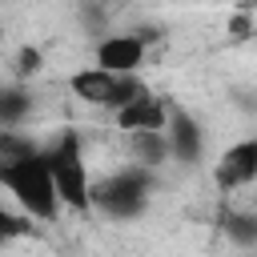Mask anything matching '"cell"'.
I'll list each match as a JSON object with an SVG mask.
<instances>
[{
    "label": "cell",
    "instance_id": "6da1fadb",
    "mask_svg": "<svg viewBox=\"0 0 257 257\" xmlns=\"http://www.w3.org/2000/svg\"><path fill=\"white\" fill-rule=\"evenodd\" d=\"M0 189H8L12 201L36 221L60 217V197H56V185H52V173L44 165L40 145H32L16 157H0Z\"/></svg>",
    "mask_w": 257,
    "mask_h": 257
},
{
    "label": "cell",
    "instance_id": "7a4b0ae2",
    "mask_svg": "<svg viewBox=\"0 0 257 257\" xmlns=\"http://www.w3.org/2000/svg\"><path fill=\"white\" fill-rule=\"evenodd\" d=\"M44 153V165L52 173V185H56V197H60V209H72V213H88L92 201H88V161H84V141L76 128H60L48 145H40Z\"/></svg>",
    "mask_w": 257,
    "mask_h": 257
},
{
    "label": "cell",
    "instance_id": "3957f363",
    "mask_svg": "<svg viewBox=\"0 0 257 257\" xmlns=\"http://www.w3.org/2000/svg\"><path fill=\"white\" fill-rule=\"evenodd\" d=\"M153 169H141V165H124L100 181L88 185V201L96 213H104L108 221H137L149 201H153Z\"/></svg>",
    "mask_w": 257,
    "mask_h": 257
},
{
    "label": "cell",
    "instance_id": "277c9868",
    "mask_svg": "<svg viewBox=\"0 0 257 257\" xmlns=\"http://www.w3.org/2000/svg\"><path fill=\"white\" fill-rule=\"evenodd\" d=\"M165 141H169V157H177L181 165H201V157H205V124L193 112H185L181 104H169Z\"/></svg>",
    "mask_w": 257,
    "mask_h": 257
},
{
    "label": "cell",
    "instance_id": "5b68a950",
    "mask_svg": "<svg viewBox=\"0 0 257 257\" xmlns=\"http://www.w3.org/2000/svg\"><path fill=\"white\" fill-rule=\"evenodd\" d=\"M213 181H217L221 193H233V189L253 185V181H257V141L245 137V141L229 145L225 157L213 165Z\"/></svg>",
    "mask_w": 257,
    "mask_h": 257
},
{
    "label": "cell",
    "instance_id": "8992f818",
    "mask_svg": "<svg viewBox=\"0 0 257 257\" xmlns=\"http://www.w3.org/2000/svg\"><path fill=\"white\" fill-rule=\"evenodd\" d=\"M145 56H149V48L133 32H108L96 40V68H104V72H116V76L137 72L145 64Z\"/></svg>",
    "mask_w": 257,
    "mask_h": 257
},
{
    "label": "cell",
    "instance_id": "52a82bcc",
    "mask_svg": "<svg viewBox=\"0 0 257 257\" xmlns=\"http://www.w3.org/2000/svg\"><path fill=\"white\" fill-rule=\"evenodd\" d=\"M112 116H116V128H124V133H137V128H165L169 100H161V96L145 92V96L128 100L124 108H116Z\"/></svg>",
    "mask_w": 257,
    "mask_h": 257
},
{
    "label": "cell",
    "instance_id": "ba28073f",
    "mask_svg": "<svg viewBox=\"0 0 257 257\" xmlns=\"http://www.w3.org/2000/svg\"><path fill=\"white\" fill-rule=\"evenodd\" d=\"M124 137H128L133 165H141V169H161V165L169 161L165 128H137V133H124Z\"/></svg>",
    "mask_w": 257,
    "mask_h": 257
},
{
    "label": "cell",
    "instance_id": "9c48e42d",
    "mask_svg": "<svg viewBox=\"0 0 257 257\" xmlns=\"http://www.w3.org/2000/svg\"><path fill=\"white\" fill-rule=\"evenodd\" d=\"M112 80H116V72H104V68L88 64V68H80V72L68 76V88H72V96H80L84 104H100V108H104Z\"/></svg>",
    "mask_w": 257,
    "mask_h": 257
},
{
    "label": "cell",
    "instance_id": "30bf717a",
    "mask_svg": "<svg viewBox=\"0 0 257 257\" xmlns=\"http://www.w3.org/2000/svg\"><path fill=\"white\" fill-rule=\"evenodd\" d=\"M32 92L24 88V84H8V88H0V128H16V124H24L28 120V112H32Z\"/></svg>",
    "mask_w": 257,
    "mask_h": 257
},
{
    "label": "cell",
    "instance_id": "8fae6325",
    "mask_svg": "<svg viewBox=\"0 0 257 257\" xmlns=\"http://www.w3.org/2000/svg\"><path fill=\"white\" fill-rule=\"evenodd\" d=\"M221 229H225V237H229L237 249H253V245H257V217H253V213H225Z\"/></svg>",
    "mask_w": 257,
    "mask_h": 257
},
{
    "label": "cell",
    "instance_id": "7c38bea8",
    "mask_svg": "<svg viewBox=\"0 0 257 257\" xmlns=\"http://www.w3.org/2000/svg\"><path fill=\"white\" fill-rule=\"evenodd\" d=\"M40 68H44V52H40L36 44H24V48L16 52V76L28 80V76H36Z\"/></svg>",
    "mask_w": 257,
    "mask_h": 257
},
{
    "label": "cell",
    "instance_id": "4fadbf2b",
    "mask_svg": "<svg viewBox=\"0 0 257 257\" xmlns=\"http://www.w3.org/2000/svg\"><path fill=\"white\" fill-rule=\"evenodd\" d=\"M76 8H80V20H84L88 32H104V8H100V0H76Z\"/></svg>",
    "mask_w": 257,
    "mask_h": 257
},
{
    "label": "cell",
    "instance_id": "5bb4252c",
    "mask_svg": "<svg viewBox=\"0 0 257 257\" xmlns=\"http://www.w3.org/2000/svg\"><path fill=\"white\" fill-rule=\"evenodd\" d=\"M253 36V16L249 12H233V20H229V40H249Z\"/></svg>",
    "mask_w": 257,
    "mask_h": 257
},
{
    "label": "cell",
    "instance_id": "9a60e30c",
    "mask_svg": "<svg viewBox=\"0 0 257 257\" xmlns=\"http://www.w3.org/2000/svg\"><path fill=\"white\" fill-rule=\"evenodd\" d=\"M24 229H28V225H24L16 213H8V209L0 205V241H8V237H20Z\"/></svg>",
    "mask_w": 257,
    "mask_h": 257
},
{
    "label": "cell",
    "instance_id": "2e32d148",
    "mask_svg": "<svg viewBox=\"0 0 257 257\" xmlns=\"http://www.w3.org/2000/svg\"><path fill=\"white\" fill-rule=\"evenodd\" d=\"M133 36L149 48V44H157V40H165V28H157V24H141V28H133Z\"/></svg>",
    "mask_w": 257,
    "mask_h": 257
}]
</instances>
